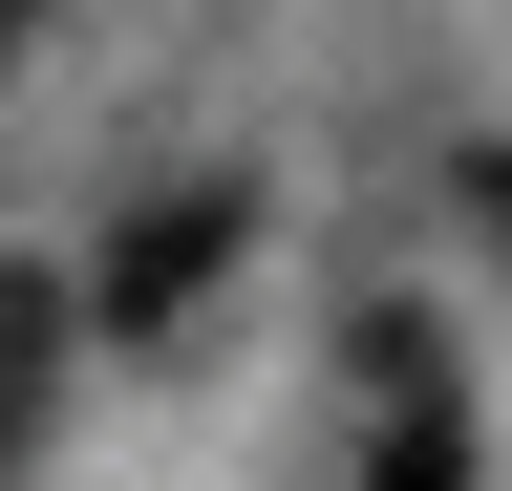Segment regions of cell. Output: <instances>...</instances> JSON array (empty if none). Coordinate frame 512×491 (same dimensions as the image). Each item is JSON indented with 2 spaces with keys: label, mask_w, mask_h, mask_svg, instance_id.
I'll return each instance as SVG.
<instances>
[{
  "label": "cell",
  "mask_w": 512,
  "mask_h": 491,
  "mask_svg": "<svg viewBox=\"0 0 512 491\" xmlns=\"http://www.w3.org/2000/svg\"><path fill=\"white\" fill-rule=\"evenodd\" d=\"M363 470L384 491H470V406H448V321L427 299H363Z\"/></svg>",
  "instance_id": "cell-1"
},
{
  "label": "cell",
  "mask_w": 512,
  "mask_h": 491,
  "mask_svg": "<svg viewBox=\"0 0 512 491\" xmlns=\"http://www.w3.org/2000/svg\"><path fill=\"white\" fill-rule=\"evenodd\" d=\"M235 214H256V193H150V214L107 235V321H128V342H171L192 299H214V257H235Z\"/></svg>",
  "instance_id": "cell-2"
},
{
  "label": "cell",
  "mask_w": 512,
  "mask_h": 491,
  "mask_svg": "<svg viewBox=\"0 0 512 491\" xmlns=\"http://www.w3.org/2000/svg\"><path fill=\"white\" fill-rule=\"evenodd\" d=\"M64 342H86V299H64L43 257H0V470L43 449V406H64Z\"/></svg>",
  "instance_id": "cell-3"
},
{
  "label": "cell",
  "mask_w": 512,
  "mask_h": 491,
  "mask_svg": "<svg viewBox=\"0 0 512 491\" xmlns=\"http://www.w3.org/2000/svg\"><path fill=\"white\" fill-rule=\"evenodd\" d=\"M470 235H491V257H512V150H470Z\"/></svg>",
  "instance_id": "cell-4"
},
{
  "label": "cell",
  "mask_w": 512,
  "mask_h": 491,
  "mask_svg": "<svg viewBox=\"0 0 512 491\" xmlns=\"http://www.w3.org/2000/svg\"><path fill=\"white\" fill-rule=\"evenodd\" d=\"M22 43H43V0H0V65H22Z\"/></svg>",
  "instance_id": "cell-5"
}]
</instances>
